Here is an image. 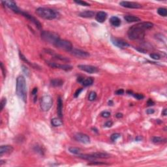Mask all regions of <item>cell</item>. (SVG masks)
<instances>
[{
  "label": "cell",
  "mask_w": 167,
  "mask_h": 167,
  "mask_svg": "<svg viewBox=\"0 0 167 167\" xmlns=\"http://www.w3.org/2000/svg\"><path fill=\"white\" fill-rule=\"evenodd\" d=\"M2 3H3V5H5L6 7H7L9 9L12 10L13 12H16V13H20V10L19 9V8L18 7L16 4L15 2L14 1H3L2 2Z\"/></svg>",
  "instance_id": "obj_13"
},
{
  "label": "cell",
  "mask_w": 167,
  "mask_h": 167,
  "mask_svg": "<svg viewBox=\"0 0 167 167\" xmlns=\"http://www.w3.org/2000/svg\"><path fill=\"white\" fill-rule=\"evenodd\" d=\"M119 5L123 7L129 8V9H140L142 7V5L136 2H121L119 3Z\"/></svg>",
  "instance_id": "obj_15"
},
{
  "label": "cell",
  "mask_w": 167,
  "mask_h": 167,
  "mask_svg": "<svg viewBox=\"0 0 167 167\" xmlns=\"http://www.w3.org/2000/svg\"><path fill=\"white\" fill-rule=\"evenodd\" d=\"M147 105L148 106H149V107H151V106L154 105H155V102H154V101H153L152 99H149V100L147 102Z\"/></svg>",
  "instance_id": "obj_42"
},
{
  "label": "cell",
  "mask_w": 167,
  "mask_h": 167,
  "mask_svg": "<svg viewBox=\"0 0 167 167\" xmlns=\"http://www.w3.org/2000/svg\"><path fill=\"white\" fill-rule=\"evenodd\" d=\"M117 118H121L123 117V114L121 113H117L116 115Z\"/></svg>",
  "instance_id": "obj_46"
},
{
  "label": "cell",
  "mask_w": 167,
  "mask_h": 167,
  "mask_svg": "<svg viewBox=\"0 0 167 167\" xmlns=\"http://www.w3.org/2000/svg\"><path fill=\"white\" fill-rule=\"evenodd\" d=\"M22 70H23V71L24 72L25 74H27L28 76H30V71H29V69H28L27 67H26L25 66H24V65H22Z\"/></svg>",
  "instance_id": "obj_38"
},
{
  "label": "cell",
  "mask_w": 167,
  "mask_h": 167,
  "mask_svg": "<svg viewBox=\"0 0 167 167\" xmlns=\"http://www.w3.org/2000/svg\"><path fill=\"white\" fill-rule=\"evenodd\" d=\"M20 14L23 15L25 18H26L28 20H29L30 21H31V22H33V23L36 26H37V28H38L39 30H40V29H41L42 28L41 24L40 23V22H39V20H37V19H36L35 17H33V16L30 15V14H28V13H27V12H23V11H20Z\"/></svg>",
  "instance_id": "obj_11"
},
{
  "label": "cell",
  "mask_w": 167,
  "mask_h": 167,
  "mask_svg": "<svg viewBox=\"0 0 167 167\" xmlns=\"http://www.w3.org/2000/svg\"><path fill=\"white\" fill-rule=\"evenodd\" d=\"M157 13L160 16H167V10L165 8H159L157 10Z\"/></svg>",
  "instance_id": "obj_28"
},
{
  "label": "cell",
  "mask_w": 167,
  "mask_h": 167,
  "mask_svg": "<svg viewBox=\"0 0 167 167\" xmlns=\"http://www.w3.org/2000/svg\"><path fill=\"white\" fill-rule=\"evenodd\" d=\"M79 157L85 160L93 161L97 159H107V158L110 157V155L107 153L95 152L91 154H80Z\"/></svg>",
  "instance_id": "obj_5"
},
{
  "label": "cell",
  "mask_w": 167,
  "mask_h": 167,
  "mask_svg": "<svg viewBox=\"0 0 167 167\" xmlns=\"http://www.w3.org/2000/svg\"><path fill=\"white\" fill-rule=\"evenodd\" d=\"M110 22L113 26L119 27L121 25V20L117 16H112L110 19Z\"/></svg>",
  "instance_id": "obj_24"
},
{
  "label": "cell",
  "mask_w": 167,
  "mask_h": 167,
  "mask_svg": "<svg viewBox=\"0 0 167 167\" xmlns=\"http://www.w3.org/2000/svg\"><path fill=\"white\" fill-rule=\"evenodd\" d=\"M14 151V148L12 145H2L0 148V156L2 157L5 154H10Z\"/></svg>",
  "instance_id": "obj_17"
},
{
  "label": "cell",
  "mask_w": 167,
  "mask_h": 167,
  "mask_svg": "<svg viewBox=\"0 0 167 167\" xmlns=\"http://www.w3.org/2000/svg\"><path fill=\"white\" fill-rule=\"evenodd\" d=\"M74 3L78 4V5H82V6H90L89 3L86 2H84V1H74Z\"/></svg>",
  "instance_id": "obj_32"
},
{
  "label": "cell",
  "mask_w": 167,
  "mask_h": 167,
  "mask_svg": "<svg viewBox=\"0 0 167 167\" xmlns=\"http://www.w3.org/2000/svg\"><path fill=\"white\" fill-rule=\"evenodd\" d=\"M112 105H113V102H112V101H108V105L109 106H112Z\"/></svg>",
  "instance_id": "obj_49"
},
{
  "label": "cell",
  "mask_w": 167,
  "mask_h": 167,
  "mask_svg": "<svg viewBox=\"0 0 167 167\" xmlns=\"http://www.w3.org/2000/svg\"><path fill=\"white\" fill-rule=\"evenodd\" d=\"M52 99L49 95H44L40 99V105L41 110L44 112H47L51 108L52 106Z\"/></svg>",
  "instance_id": "obj_6"
},
{
  "label": "cell",
  "mask_w": 167,
  "mask_h": 167,
  "mask_svg": "<svg viewBox=\"0 0 167 167\" xmlns=\"http://www.w3.org/2000/svg\"><path fill=\"white\" fill-rule=\"evenodd\" d=\"M166 111H167V110L166 109H164V110H163V111H162V115H163V116H166L167 115V114H166Z\"/></svg>",
  "instance_id": "obj_47"
},
{
  "label": "cell",
  "mask_w": 167,
  "mask_h": 167,
  "mask_svg": "<svg viewBox=\"0 0 167 167\" xmlns=\"http://www.w3.org/2000/svg\"><path fill=\"white\" fill-rule=\"evenodd\" d=\"M78 68L82 71L86 72V73L93 74V73H97L99 72V69L96 67L92 66V65H78Z\"/></svg>",
  "instance_id": "obj_9"
},
{
  "label": "cell",
  "mask_w": 167,
  "mask_h": 167,
  "mask_svg": "<svg viewBox=\"0 0 167 167\" xmlns=\"http://www.w3.org/2000/svg\"><path fill=\"white\" fill-rule=\"evenodd\" d=\"M51 123L54 127H59V126H61L63 124V122L59 118H55L52 119Z\"/></svg>",
  "instance_id": "obj_25"
},
{
  "label": "cell",
  "mask_w": 167,
  "mask_h": 167,
  "mask_svg": "<svg viewBox=\"0 0 167 167\" xmlns=\"http://www.w3.org/2000/svg\"><path fill=\"white\" fill-rule=\"evenodd\" d=\"M101 116H102V117H103V118H108L110 116V113L109 112L104 111V112H101Z\"/></svg>",
  "instance_id": "obj_35"
},
{
  "label": "cell",
  "mask_w": 167,
  "mask_h": 167,
  "mask_svg": "<svg viewBox=\"0 0 167 167\" xmlns=\"http://www.w3.org/2000/svg\"><path fill=\"white\" fill-rule=\"evenodd\" d=\"M163 142H166V139H163L159 136H153L152 138V142L154 143L155 144H161Z\"/></svg>",
  "instance_id": "obj_26"
},
{
  "label": "cell",
  "mask_w": 167,
  "mask_h": 167,
  "mask_svg": "<svg viewBox=\"0 0 167 167\" xmlns=\"http://www.w3.org/2000/svg\"><path fill=\"white\" fill-rule=\"evenodd\" d=\"M97 98V93L95 91H91L89 94L88 100L90 101H93Z\"/></svg>",
  "instance_id": "obj_29"
},
{
  "label": "cell",
  "mask_w": 167,
  "mask_h": 167,
  "mask_svg": "<svg viewBox=\"0 0 167 167\" xmlns=\"http://www.w3.org/2000/svg\"><path fill=\"white\" fill-rule=\"evenodd\" d=\"M95 15V12L92 11H86L84 12H80L79 14V16L82 18H90L93 17Z\"/></svg>",
  "instance_id": "obj_22"
},
{
  "label": "cell",
  "mask_w": 167,
  "mask_h": 167,
  "mask_svg": "<svg viewBox=\"0 0 167 167\" xmlns=\"http://www.w3.org/2000/svg\"><path fill=\"white\" fill-rule=\"evenodd\" d=\"M47 64L49 65L50 67H51L52 68H56V69H63L66 71H69L73 69V67L71 65H65V64H59L57 63H54V62L51 61H47Z\"/></svg>",
  "instance_id": "obj_8"
},
{
  "label": "cell",
  "mask_w": 167,
  "mask_h": 167,
  "mask_svg": "<svg viewBox=\"0 0 167 167\" xmlns=\"http://www.w3.org/2000/svg\"><path fill=\"white\" fill-rule=\"evenodd\" d=\"M36 148V151H37V152H39V153H40V154H43V150L41 149V148H39L38 146H37Z\"/></svg>",
  "instance_id": "obj_45"
},
{
  "label": "cell",
  "mask_w": 167,
  "mask_h": 167,
  "mask_svg": "<svg viewBox=\"0 0 167 167\" xmlns=\"http://www.w3.org/2000/svg\"><path fill=\"white\" fill-rule=\"evenodd\" d=\"M1 69H2V73H3V77L5 78V76H6V73H5V67H4V65H3V64L2 62H1Z\"/></svg>",
  "instance_id": "obj_40"
},
{
  "label": "cell",
  "mask_w": 167,
  "mask_h": 167,
  "mask_svg": "<svg viewBox=\"0 0 167 167\" xmlns=\"http://www.w3.org/2000/svg\"><path fill=\"white\" fill-rule=\"evenodd\" d=\"M88 165H108V164H106L105 162H98V161H92V162L89 163Z\"/></svg>",
  "instance_id": "obj_33"
},
{
  "label": "cell",
  "mask_w": 167,
  "mask_h": 167,
  "mask_svg": "<svg viewBox=\"0 0 167 167\" xmlns=\"http://www.w3.org/2000/svg\"><path fill=\"white\" fill-rule=\"evenodd\" d=\"M153 27V24L151 22H143L133 25L128 30L127 35L131 40H142L145 37L146 30H150Z\"/></svg>",
  "instance_id": "obj_1"
},
{
  "label": "cell",
  "mask_w": 167,
  "mask_h": 167,
  "mask_svg": "<svg viewBox=\"0 0 167 167\" xmlns=\"http://www.w3.org/2000/svg\"><path fill=\"white\" fill-rule=\"evenodd\" d=\"M16 94L20 99H21L24 102H26L27 99V89L26 82L25 78L23 76H18L16 79Z\"/></svg>",
  "instance_id": "obj_2"
},
{
  "label": "cell",
  "mask_w": 167,
  "mask_h": 167,
  "mask_svg": "<svg viewBox=\"0 0 167 167\" xmlns=\"http://www.w3.org/2000/svg\"><path fill=\"white\" fill-rule=\"evenodd\" d=\"M107 18V14L105 12L100 11L97 12L95 16V20L99 23H103Z\"/></svg>",
  "instance_id": "obj_19"
},
{
  "label": "cell",
  "mask_w": 167,
  "mask_h": 167,
  "mask_svg": "<svg viewBox=\"0 0 167 167\" xmlns=\"http://www.w3.org/2000/svg\"><path fill=\"white\" fill-rule=\"evenodd\" d=\"M74 138L77 141L82 144H89L90 142V138L88 135L84 134V133H77L75 136Z\"/></svg>",
  "instance_id": "obj_14"
},
{
  "label": "cell",
  "mask_w": 167,
  "mask_h": 167,
  "mask_svg": "<svg viewBox=\"0 0 167 167\" xmlns=\"http://www.w3.org/2000/svg\"><path fill=\"white\" fill-rule=\"evenodd\" d=\"M124 19L125 21H127L128 23H131V22H138L140 20L139 18H138L137 16L133 15H125L124 16Z\"/></svg>",
  "instance_id": "obj_23"
},
{
  "label": "cell",
  "mask_w": 167,
  "mask_h": 167,
  "mask_svg": "<svg viewBox=\"0 0 167 167\" xmlns=\"http://www.w3.org/2000/svg\"><path fill=\"white\" fill-rule=\"evenodd\" d=\"M46 51H47V53L50 54V55L52 56L53 57L55 58V59H59V60L63 61H67V62L69 61H70L68 58H67V57H64V56H61V55H59V54H56V53L54 52V51H52V50H47Z\"/></svg>",
  "instance_id": "obj_18"
},
{
  "label": "cell",
  "mask_w": 167,
  "mask_h": 167,
  "mask_svg": "<svg viewBox=\"0 0 167 167\" xmlns=\"http://www.w3.org/2000/svg\"><path fill=\"white\" fill-rule=\"evenodd\" d=\"M111 41L114 45H115L116 47H118L119 48H125L130 46L129 44L127 43L126 41L123 40V39H118V38L112 37Z\"/></svg>",
  "instance_id": "obj_10"
},
{
  "label": "cell",
  "mask_w": 167,
  "mask_h": 167,
  "mask_svg": "<svg viewBox=\"0 0 167 167\" xmlns=\"http://www.w3.org/2000/svg\"><path fill=\"white\" fill-rule=\"evenodd\" d=\"M55 47L59 49L63 50L67 52H71L73 49V45L71 43L69 40H64V39L63 40L59 39L55 45Z\"/></svg>",
  "instance_id": "obj_7"
},
{
  "label": "cell",
  "mask_w": 167,
  "mask_h": 167,
  "mask_svg": "<svg viewBox=\"0 0 167 167\" xmlns=\"http://www.w3.org/2000/svg\"><path fill=\"white\" fill-rule=\"evenodd\" d=\"M120 136L121 135L119 134V133H114V134H112V135H111V136H110V139H111L112 141L114 142L116 140L118 139Z\"/></svg>",
  "instance_id": "obj_30"
},
{
  "label": "cell",
  "mask_w": 167,
  "mask_h": 167,
  "mask_svg": "<svg viewBox=\"0 0 167 167\" xmlns=\"http://www.w3.org/2000/svg\"><path fill=\"white\" fill-rule=\"evenodd\" d=\"M83 91V89L82 88H79V89H77V90H76V91H75V93H74V97L75 98L78 97L79 96V95L80 94V93L82 92V91Z\"/></svg>",
  "instance_id": "obj_37"
},
{
  "label": "cell",
  "mask_w": 167,
  "mask_h": 167,
  "mask_svg": "<svg viewBox=\"0 0 167 167\" xmlns=\"http://www.w3.org/2000/svg\"><path fill=\"white\" fill-rule=\"evenodd\" d=\"M115 93H116V95H123L124 93V90H123V89H119V90H117V91L115 92Z\"/></svg>",
  "instance_id": "obj_43"
},
{
  "label": "cell",
  "mask_w": 167,
  "mask_h": 167,
  "mask_svg": "<svg viewBox=\"0 0 167 167\" xmlns=\"http://www.w3.org/2000/svg\"><path fill=\"white\" fill-rule=\"evenodd\" d=\"M50 84L53 87H60L64 84V80L61 78H54L51 80Z\"/></svg>",
  "instance_id": "obj_21"
},
{
  "label": "cell",
  "mask_w": 167,
  "mask_h": 167,
  "mask_svg": "<svg viewBox=\"0 0 167 167\" xmlns=\"http://www.w3.org/2000/svg\"><path fill=\"white\" fill-rule=\"evenodd\" d=\"M142 139V138L141 137V136H137V137L135 138V140H136V141H141Z\"/></svg>",
  "instance_id": "obj_48"
},
{
  "label": "cell",
  "mask_w": 167,
  "mask_h": 167,
  "mask_svg": "<svg viewBox=\"0 0 167 167\" xmlns=\"http://www.w3.org/2000/svg\"><path fill=\"white\" fill-rule=\"evenodd\" d=\"M70 52L73 56L76 57H80V58H86V57H88L90 56V54L87 52L83 51V50L79 49H75V48H73Z\"/></svg>",
  "instance_id": "obj_12"
},
{
  "label": "cell",
  "mask_w": 167,
  "mask_h": 167,
  "mask_svg": "<svg viewBox=\"0 0 167 167\" xmlns=\"http://www.w3.org/2000/svg\"><path fill=\"white\" fill-rule=\"evenodd\" d=\"M6 102H7L6 98H3V99H2V101H1V103H0V105H1V111H2V110H3L4 107H5Z\"/></svg>",
  "instance_id": "obj_34"
},
{
  "label": "cell",
  "mask_w": 167,
  "mask_h": 167,
  "mask_svg": "<svg viewBox=\"0 0 167 167\" xmlns=\"http://www.w3.org/2000/svg\"><path fill=\"white\" fill-rule=\"evenodd\" d=\"M133 95V97L135 98H136L138 100H142L144 98V95L141 93H133L132 94Z\"/></svg>",
  "instance_id": "obj_31"
},
{
  "label": "cell",
  "mask_w": 167,
  "mask_h": 167,
  "mask_svg": "<svg viewBox=\"0 0 167 167\" xmlns=\"http://www.w3.org/2000/svg\"><path fill=\"white\" fill-rule=\"evenodd\" d=\"M154 112H155L154 109H148V110H146V113H147L148 114H153Z\"/></svg>",
  "instance_id": "obj_44"
},
{
  "label": "cell",
  "mask_w": 167,
  "mask_h": 167,
  "mask_svg": "<svg viewBox=\"0 0 167 167\" xmlns=\"http://www.w3.org/2000/svg\"><path fill=\"white\" fill-rule=\"evenodd\" d=\"M150 57H152V59H155V60H159V59H160V58H161V56H160L159 54H150Z\"/></svg>",
  "instance_id": "obj_36"
},
{
  "label": "cell",
  "mask_w": 167,
  "mask_h": 167,
  "mask_svg": "<svg viewBox=\"0 0 167 167\" xmlns=\"http://www.w3.org/2000/svg\"><path fill=\"white\" fill-rule=\"evenodd\" d=\"M105 127H111L113 125V122H112V121H107V122L105 123Z\"/></svg>",
  "instance_id": "obj_41"
},
{
  "label": "cell",
  "mask_w": 167,
  "mask_h": 167,
  "mask_svg": "<svg viewBox=\"0 0 167 167\" xmlns=\"http://www.w3.org/2000/svg\"><path fill=\"white\" fill-rule=\"evenodd\" d=\"M36 14L45 20H54L57 17V12L56 11L46 7H39L36 9Z\"/></svg>",
  "instance_id": "obj_3"
},
{
  "label": "cell",
  "mask_w": 167,
  "mask_h": 167,
  "mask_svg": "<svg viewBox=\"0 0 167 167\" xmlns=\"http://www.w3.org/2000/svg\"><path fill=\"white\" fill-rule=\"evenodd\" d=\"M78 82L80 83L84 87L90 86L93 83V79L91 77L84 78L82 76H78L77 78Z\"/></svg>",
  "instance_id": "obj_16"
},
{
  "label": "cell",
  "mask_w": 167,
  "mask_h": 167,
  "mask_svg": "<svg viewBox=\"0 0 167 167\" xmlns=\"http://www.w3.org/2000/svg\"><path fill=\"white\" fill-rule=\"evenodd\" d=\"M42 39L47 43L51 44L55 46L58 40H59V35L56 33L49 31H43L41 33Z\"/></svg>",
  "instance_id": "obj_4"
},
{
  "label": "cell",
  "mask_w": 167,
  "mask_h": 167,
  "mask_svg": "<svg viewBox=\"0 0 167 167\" xmlns=\"http://www.w3.org/2000/svg\"><path fill=\"white\" fill-rule=\"evenodd\" d=\"M69 151L70 153H73V154H76V155H79L81 152V150L80 148L75 147H70L69 148Z\"/></svg>",
  "instance_id": "obj_27"
},
{
  "label": "cell",
  "mask_w": 167,
  "mask_h": 167,
  "mask_svg": "<svg viewBox=\"0 0 167 167\" xmlns=\"http://www.w3.org/2000/svg\"><path fill=\"white\" fill-rule=\"evenodd\" d=\"M37 91H38V89H37V88H35L32 90V92H31V93H32L33 95L35 96V102L36 99H37Z\"/></svg>",
  "instance_id": "obj_39"
},
{
  "label": "cell",
  "mask_w": 167,
  "mask_h": 167,
  "mask_svg": "<svg viewBox=\"0 0 167 167\" xmlns=\"http://www.w3.org/2000/svg\"><path fill=\"white\" fill-rule=\"evenodd\" d=\"M57 112L59 118H62V116H63V101H62L61 97H58L57 98Z\"/></svg>",
  "instance_id": "obj_20"
}]
</instances>
